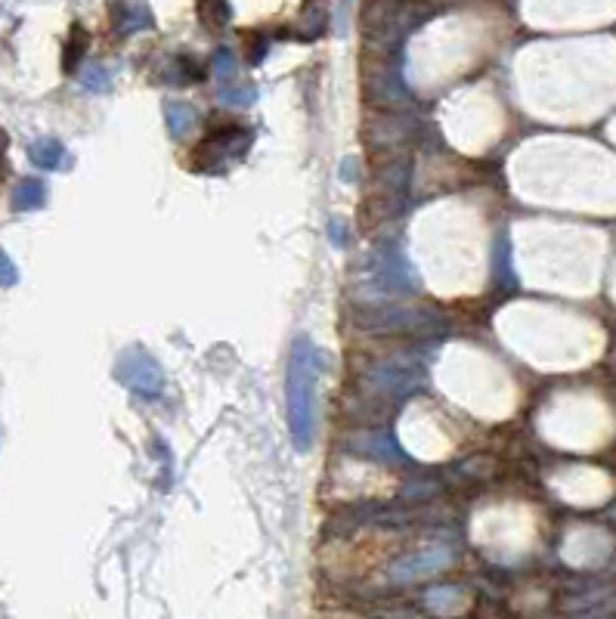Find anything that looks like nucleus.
Returning a JSON list of instances; mask_svg holds the SVG:
<instances>
[{"instance_id":"nucleus-1","label":"nucleus","mask_w":616,"mask_h":619,"mask_svg":"<svg viewBox=\"0 0 616 619\" xmlns=\"http://www.w3.org/2000/svg\"><path fill=\"white\" fill-rule=\"evenodd\" d=\"M322 372V353L310 338H295L285 369V412L295 446L307 452L316 434V381Z\"/></svg>"},{"instance_id":"nucleus-2","label":"nucleus","mask_w":616,"mask_h":619,"mask_svg":"<svg viewBox=\"0 0 616 619\" xmlns=\"http://www.w3.org/2000/svg\"><path fill=\"white\" fill-rule=\"evenodd\" d=\"M431 0H366L363 38L375 53H397L412 31L431 19Z\"/></svg>"},{"instance_id":"nucleus-3","label":"nucleus","mask_w":616,"mask_h":619,"mask_svg":"<svg viewBox=\"0 0 616 619\" xmlns=\"http://www.w3.org/2000/svg\"><path fill=\"white\" fill-rule=\"evenodd\" d=\"M409 174H412V168H409L406 155L381 161V168L375 171V180L369 186V199L360 208V220L375 226V223H384L394 214H400L406 205V192H409Z\"/></svg>"},{"instance_id":"nucleus-4","label":"nucleus","mask_w":616,"mask_h":619,"mask_svg":"<svg viewBox=\"0 0 616 619\" xmlns=\"http://www.w3.org/2000/svg\"><path fill=\"white\" fill-rule=\"evenodd\" d=\"M363 96H366V103L381 106L387 112H409L412 109V96L400 78L397 53L369 50V59L363 65Z\"/></svg>"},{"instance_id":"nucleus-5","label":"nucleus","mask_w":616,"mask_h":619,"mask_svg":"<svg viewBox=\"0 0 616 619\" xmlns=\"http://www.w3.org/2000/svg\"><path fill=\"white\" fill-rule=\"evenodd\" d=\"M254 143V130L248 124H226V127H214L211 134L196 146V155H192V171L199 174H223L226 168L239 161Z\"/></svg>"},{"instance_id":"nucleus-6","label":"nucleus","mask_w":616,"mask_h":619,"mask_svg":"<svg viewBox=\"0 0 616 619\" xmlns=\"http://www.w3.org/2000/svg\"><path fill=\"white\" fill-rule=\"evenodd\" d=\"M356 325H360L363 332H375V335H421V332L440 329V313L431 307L378 304V307H366L356 316Z\"/></svg>"},{"instance_id":"nucleus-7","label":"nucleus","mask_w":616,"mask_h":619,"mask_svg":"<svg viewBox=\"0 0 616 619\" xmlns=\"http://www.w3.org/2000/svg\"><path fill=\"white\" fill-rule=\"evenodd\" d=\"M115 378L140 397H158L165 390V372H161L155 356L143 347H131L118 356Z\"/></svg>"},{"instance_id":"nucleus-8","label":"nucleus","mask_w":616,"mask_h":619,"mask_svg":"<svg viewBox=\"0 0 616 619\" xmlns=\"http://www.w3.org/2000/svg\"><path fill=\"white\" fill-rule=\"evenodd\" d=\"M214 84H217V96L230 106H251L257 100V90L248 78H242L239 72V59L233 50H214Z\"/></svg>"},{"instance_id":"nucleus-9","label":"nucleus","mask_w":616,"mask_h":619,"mask_svg":"<svg viewBox=\"0 0 616 619\" xmlns=\"http://www.w3.org/2000/svg\"><path fill=\"white\" fill-rule=\"evenodd\" d=\"M415 134V121L406 112H387V115H372L363 127V140L375 152H394L406 146Z\"/></svg>"},{"instance_id":"nucleus-10","label":"nucleus","mask_w":616,"mask_h":619,"mask_svg":"<svg viewBox=\"0 0 616 619\" xmlns=\"http://www.w3.org/2000/svg\"><path fill=\"white\" fill-rule=\"evenodd\" d=\"M372 285L378 291H412L415 288L406 257L394 245H381L372 254Z\"/></svg>"},{"instance_id":"nucleus-11","label":"nucleus","mask_w":616,"mask_h":619,"mask_svg":"<svg viewBox=\"0 0 616 619\" xmlns=\"http://www.w3.org/2000/svg\"><path fill=\"white\" fill-rule=\"evenodd\" d=\"M109 19L118 38H131L155 25V16L146 0H109Z\"/></svg>"},{"instance_id":"nucleus-12","label":"nucleus","mask_w":616,"mask_h":619,"mask_svg":"<svg viewBox=\"0 0 616 619\" xmlns=\"http://www.w3.org/2000/svg\"><path fill=\"white\" fill-rule=\"evenodd\" d=\"M347 452H356V455H366V459H375V462H403L406 455L400 449V443L387 434L384 428H375V431H356L353 437L344 440Z\"/></svg>"},{"instance_id":"nucleus-13","label":"nucleus","mask_w":616,"mask_h":619,"mask_svg":"<svg viewBox=\"0 0 616 619\" xmlns=\"http://www.w3.org/2000/svg\"><path fill=\"white\" fill-rule=\"evenodd\" d=\"M329 25V0H304L298 19L291 22L288 38L295 41H316Z\"/></svg>"},{"instance_id":"nucleus-14","label":"nucleus","mask_w":616,"mask_h":619,"mask_svg":"<svg viewBox=\"0 0 616 619\" xmlns=\"http://www.w3.org/2000/svg\"><path fill=\"white\" fill-rule=\"evenodd\" d=\"M449 548H428V551H418V555H409L406 561H400L394 567V576L397 579H412V576H425V573H434L440 567L449 564Z\"/></svg>"},{"instance_id":"nucleus-15","label":"nucleus","mask_w":616,"mask_h":619,"mask_svg":"<svg viewBox=\"0 0 616 619\" xmlns=\"http://www.w3.org/2000/svg\"><path fill=\"white\" fill-rule=\"evenodd\" d=\"M28 161L41 171H59L66 165V146H62L56 137H41L28 146Z\"/></svg>"},{"instance_id":"nucleus-16","label":"nucleus","mask_w":616,"mask_h":619,"mask_svg":"<svg viewBox=\"0 0 616 619\" xmlns=\"http://www.w3.org/2000/svg\"><path fill=\"white\" fill-rule=\"evenodd\" d=\"M47 205V183L38 177H25L13 189V208L16 211H41Z\"/></svg>"},{"instance_id":"nucleus-17","label":"nucleus","mask_w":616,"mask_h":619,"mask_svg":"<svg viewBox=\"0 0 616 619\" xmlns=\"http://www.w3.org/2000/svg\"><path fill=\"white\" fill-rule=\"evenodd\" d=\"M165 121H168L171 137H174V140H183L189 130L199 124V112H196V106H192V103L174 100V103H165Z\"/></svg>"},{"instance_id":"nucleus-18","label":"nucleus","mask_w":616,"mask_h":619,"mask_svg":"<svg viewBox=\"0 0 616 619\" xmlns=\"http://www.w3.org/2000/svg\"><path fill=\"white\" fill-rule=\"evenodd\" d=\"M199 19L205 28L211 31H220L230 25L233 19V7H230V0H199Z\"/></svg>"},{"instance_id":"nucleus-19","label":"nucleus","mask_w":616,"mask_h":619,"mask_svg":"<svg viewBox=\"0 0 616 619\" xmlns=\"http://www.w3.org/2000/svg\"><path fill=\"white\" fill-rule=\"evenodd\" d=\"M81 84L93 93H106L112 87V75H109V69L103 62H90L87 69L81 72Z\"/></svg>"},{"instance_id":"nucleus-20","label":"nucleus","mask_w":616,"mask_h":619,"mask_svg":"<svg viewBox=\"0 0 616 619\" xmlns=\"http://www.w3.org/2000/svg\"><path fill=\"white\" fill-rule=\"evenodd\" d=\"M165 81H168V84H189V81H199V69L189 62V56H177L174 65L165 72Z\"/></svg>"},{"instance_id":"nucleus-21","label":"nucleus","mask_w":616,"mask_h":619,"mask_svg":"<svg viewBox=\"0 0 616 619\" xmlns=\"http://www.w3.org/2000/svg\"><path fill=\"white\" fill-rule=\"evenodd\" d=\"M84 50H87V35H84V28L81 25H75L72 28V41L66 44V69L69 72H75L78 69V62H81V56H84Z\"/></svg>"},{"instance_id":"nucleus-22","label":"nucleus","mask_w":616,"mask_h":619,"mask_svg":"<svg viewBox=\"0 0 616 619\" xmlns=\"http://www.w3.org/2000/svg\"><path fill=\"white\" fill-rule=\"evenodd\" d=\"M16 282H19V270H16V264L10 260L7 251H0V288H10V285H16Z\"/></svg>"},{"instance_id":"nucleus-23","label":"nucleus","mask_w":616,"mask_h":619,"mask_svg":"<svg viewBox=\"0 0 616 619\" xmlns=\"http://www.w3.org/2000/svg\"><path fill=\"white\" fill-rule=\"evenodd\" d=\"M356 165H360V158H353V155H350V158H344V161H341V174H338V177H341L344 183H353V180H356V177H353Z\"/></svg>"},{"instance_id":"nucleus-24","label":"nucleus","mask_w":616,"mask_h":619,"mask_svg":"<svg viewBox=\"0 0 616 619\" xmlns=\"http://www.w3.org/2000/svg\"><path fill=\"white\" fill-rule=\"evenodd\" d=\"M344 220H332V242L335 245H347V230H344Z\"/></svg>"}]
</instances>
